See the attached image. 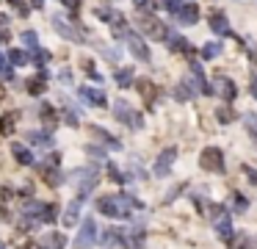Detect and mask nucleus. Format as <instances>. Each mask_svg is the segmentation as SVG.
Masks as SVG:
<instances>
[{
  "label": "nucleus",
  "mask_w": 257,
  "mask_h": 249,
  "mask_svg": "<svg viewBox=\"0 0 257 249\" xmlns=\"http://www.w3.org/2000/svg\"><path fill=\"white\" fill-rule=\"evenodd\" d=\"M161 3H163V6H169V3H172V0H161Z\"/></svg>",
  "instance_id": "54"
},
{
  "label": "nucleus",
  "mask_w": 257,
  "mask_h": 249,
  "mask_svg": "<svg viewBox=\"0 0 257 249\" xmlns=\"http://www.w3.org/2000/svg\"><path fill=\"white\" fill-rule=\"evenodd\" d=\"M39 116H42L44 130H47V133H53V128L58 124V114H55L50 106H42V108H39Z\"/></svg>",
  "instance_id": "19"
},
{
  "label": "nucleus",
  "mask_w": 257,
  "mask_h": 249,
  "mask_svg": "<svg viewBox=\"0 0 257 249\" xmlns=\"http://www.w3.org/2000/svg\"><path fill=\"white\" fill-rule=\"evenodd\" d=\"M8 6H11L14 12L19 14V17H28V12H30V8H28V3H19V0H8Z\"/></svg>",
  "instance_id": "40"
},
{
  "label": "nucleus",
  "mask_w": 257,
  "mask_h": 249,
  "mask_svg": "<svg viewBox=\"0 0 257 249\" xmlns=\"http://www.w3.org/2000/svg\"><path fill=\"white\" fill-rule=\"evenodd\" d=\"M136 25H138V30H141L144 36H150V39L163 42V36H166V25L161 22V17H152V14H138Z\"/></svg>",
  "instance_id": "2"
},
{
  "label": "nucleus",
  "mask_w": 257,
  "mask_h": 249,
  "mask_svg": "<svg viewBox=\"0 0 257 249\" xmlns=\"http://www.w3.org/2000/svg\"><path fill=\"white\" fill-rule=\"evenodd\" d=\"M0 25H3V20H0Z\"/></svg>",
  "instance_id": "56"
},
{
  "label": "nucleus",
  "mask_w": 257,
  "mask_h": 249,
  "mask_svg": "<svg viewBox=\"0 0 257 249\" xmlns=\"http://www.w3.org/2000/svg\"><path fill=\"white\" fill-rule=\"evenodd\" d=\"M61 3H64L66 8H72V12H75V8L80 6V0H61Z\"/></svg>",
  "instance_id": "47"
},
{
  "label": "nucleus",
  "mask_w": 257,
  "mask_h": 249,
  "mask_svg": "<svg viewBox=\"0 0 257 249\" xmlns=\"http://www.w3.org/2000/svg\"><path fill=\"white\" fill-rule=\"evenodd\" d=\"M97 210H100L102 216H111V219H114V216H119L116 196H114V194H111V196H100V200H97Z\"/></svg>",
  "instance_id": "15"
},
{
  "label": "nucleus",
  "mask_w": 257,
  "mask_h": 249,
  "mask_svg": "<svg viewBox=\"0 0 257 249\" xmlns=\"http://www.w3.org/2000/svg\"><path fill=\"white\" fill-rule=\"evenodd\" d=\"M91 136H94V138H100L102 144H108L111 150H119V147H122V144L116 142L114 136H108V133H105V128H100V124H94V128H91Z\"/></svg>",
  "instance_id": "22"
},
{
  "label": "nucleus",
  "mask_w": 257,
  "mask_h": 249,
  "mask_svg": "<svg viewBox=\"0 0 257 249\" xmlns=\"http://www.w3.org/2000/svg\"><path fill=\"white\" fill-rule=\"evenodd\" d=\"M44 72L39 78H30V80H25V89H28V94H33V97H39V94H44V89H47V83H44Z\"/></svg>",
  "instance_id": "20"
},
{
  "label": "nucleus",
  "mask_w": 257,
  "mask_h": 249,
  "mask_svg": "<svg viewBox=\"0 0 257 249\" xmlns=\"http://www.w3.org/2000/svg\"><path fill=\"white\" fill-rule=\"evenodd\" d=\"M28 142L36 144V147H44V150L53 147V136H50V133H36V130H30V133H28Z\"/></svg>",
  "instance_id": "27"
},
{
  "label": "nucleus",
  "mask_w": 257,
  "mask_h": 249,
  "mask_svg": "<svg viewBox=\"0 0 257 249\" xmlns=\"http://www.w3.org/2000/svg\"><path fill=\"white\" fill-rule=\"evenodd\" d=\"M58 219V205H42V210H39V222H55Z\"/></svg>",
  "instance_id": "31"
},
{
  "label": "nucleus",
  "mask_w": 257,
  "mask_h": 249,
  "mask_svg": "<svg viewBox=\"0 0 257 249\" xmlns=\"http://www.w3.org/2000/svg\"><path fill=\"white\" fill-rule=\"evenodd\" d=\"M108 172H111V174H108V178H111V180H116V183H125V180H127V178H125V174L119 172V169H116L114 164L108 166Z\"/></svg>",
  "instance_id": "41"
},
{
  "label": "nucleus",
  "mask_w": 257,
  "mask_h": 249,
  "mask_svg": "<svg viewBox=\"0 0 257 249\" xmlns=\"http://www.w3.org/2000/svg\"><path fill=\"white\" fill-rule=\"evenodd\" d=\"M8 61H11L14 66H22V64H28V53H25V50H11V53H8Z\"/></svg>",
  "instance_id": "35"
},
{
  "label": "nucleus",
  "mask_w": 257,
  "mask_h": 249,
  "mask_svg": "<svg viewBox=\"0 0 257 249\" xmlns=\"http://www.w3.org/2000/svg\"><path fill=\"white\" fill-rule=\"evenodd\" d=\"M213 94H219L224 102H233L238 89H235V83L230 78H216V86H213Z\"/></svg>",
  "instance_id": "9"
},
{
  "label": "nucleus",
  "mask_w": 257,
  "mask_h": 249,
  "mask_svg": "<svg viewBox=\"0 0 257 249\" xmlns=\"http://www.w3.org/2000/svg\"><path fill=\"white\" fill-rule=\"evenodd\" d=\"M246 205H249V202H246V196H244V194H238V196H235V210H238V214H244V210H246Z\"/></svg>",
  "instance_id": "42"
},
{
  "label": "nucleus",
  "mask_w": 257,
  "mask_h": 249,
  "mask_svg": "<svg viewBox=\"0 0 257 249\" xmlns=\"http://www.w3.org/2000/svg\"><path fill=\"white\" fill-rule=\"evenodd\" d=\"M64 119H66V122L72 124V128H75V124H78V116H75V114H72V111H66V114H64Z\"/></svg>",
  "instance_id": "46"
},
{
  "label": "nucleus",
  "mask_w": 257,
  "mask_h": 249,
  "mask_svg": "<svg viewBox=\"0 0 257 249\" xmlns=\"http://www.w3.org/2000/svg\"><path fill=\"white\" fill-rule=\"evenodd\" d=\"M80 202H83V200H75V202H69V205H66V214H64V224L66 227H72L75 222L80 219Z\"/></svg>",
  "instance_id": "24"
},
{
  "label": "nucleus",
  "mask_w": 257,
  "mask_h": 249,
  "mask_svg": "<svg viewBox=\"0 0 257 249\" xmlns=\"http://www.w3.org/2000/svg\"><path fill=\"white\" fill-rule=\"evenodd\" d=\"M86 155H89L91 160H105V150L94 147V144H89V147H86Z\"/></svg>",
  "instance_id": "38"
},
{
  "label": "nucleus",
  "mask_w": 257,
  "mask_h": 249,
  "mask_svg": "<svg viewBox=\"0 0 257 249\" xmlns=\"http://www.w3.org/2000/svg\"><path fill=\"white\" fill-rule=\"evenodd\" d=\"M42 246L44 249H64L66 246V238L61 236V232H50V236L42 238Z\"/></svg>",
  "instance_id": "26"
},
{
  "label": "nucleus",
  "mask_w": 257,
  "mask_h": 249,
  "mask_svg": "<svg viewBox=\"0 0 257 249\" xmlns=\"http://www.w3.org/2000/svg\"><path fill=\"white\" fill-rule=\"evenodd\" d=\"M114 116H116V122H122L125 128H130V130H141V128H144V116L130 106V102H125V100H116Z\"/></svg>",
  "instance_id": "1"
},
{
  "label": "nucleus",
  "mask_w": 257,
  "mask_h": 249,
  "mask_svg": "<svg viewBox=\"0 0 257 249\" xmlns=\"http://www.w3.org/2000/svg\"><path fill=\"white\" fill-rule=\"evenodd\" d=\"M244 124H246V130H249V136L257 142V114H246V116H244Z\"/></svg>",
  "instance_id": "34"
},
{
  "label": "nucleus",
  "mask_w": 257,
  "mask_h": 249,
  "mask_svg": "<svg viewBox=\"0 0 257 249\" xmlns=\"http://www.w3.org/2000/svg\"><path fill=\"white\" fill-rule=\"evenodd\" d=\"M36 224H39V219H22V222H19V227H22V230H33Z\"/></svg>",
  "instance_id": "44"
},
{
  "label": "nucleus",
  "mask_w": 257,
  "mask_h": 249,
  "mask_svg": "<svg viewBox=\"0 0 257 249\" xmlns=\"http://www.w3.org/2000/svg\"><path fill=\"white\" fill-rule=\"evenodd\" d=\"M94 14H97V17L102 20V22H111V20L116 17V14L111 12V8H108V6H97V8H94Z\"/></svg>",
  "instance_id": "39"
},
{
  "label": "nucleus",
  "mask_w": 257,
  "mask_h": 249,
  "mask_svg": "<svg viewBox=\"0 0 257 249\" xmlns=\"http://www.w3.org/2000/svg\"><path fill=\"white\" fill-rule=\"evenodd\" d=\"M133 83H136V89H138V94H141L144 106H147V108L155 106V97H158V86H155V83L147 80V78H138V80H133Z\"/></svg>",
  "instance_id": "8"
},
{
  "label": "nucleus",
  "mask_w": 257,
  "mask_h": 249,
  "mask_svg": "<svg viewBox=\"0 0 257 249\" xmlns=\"http://www.w3.org/2000/svg\"><path fill=\"white\" fill-rule=\"evenodd\" d=\"M50 25H53L55 30H58L64 39H69V42H75V44H83V30L78 28V25H72V22H66L61 14H50Z\"/></svg>",
  "instance_id": "4"
},
{
  "label": "nucleus",
  "mask_w": 257,
  "mask_h": 249,
  "mask_svg": "<svg viewBox=\"0 0 257 249\" xmlns=\"http://www.w3.org/2000/svg\"><path fill=\"white\" fill-rule=\"evenodd\" d=\"M133 80H136V72H133L130 66H125V70H119V72H116V86H122V89L133 86Z\"/></svg>",
  "instance_id": "28"
},
{
  "label": "nucleus",
  "mask_w": 257,
  "mask_h": 249,
  "mask_svg": "<svg viewBox=\"0 0 257 249\" xmlns=\"http://www.w3.org/2000/svg\"><path fill=\"white\" fill-rule=\"evenodd\" d=\"M94 238H97V224L94 219H86L78 232V246H89V244H94Z\"/></svg>",
  "instance_id": "13"
},
{
  "label": "nucleus",
  "mask_w": 257,
  "mask_h": 249,
  "mask_svg": "<svg viewBox=\"0 0 257 249\" xmlns=\"http://www.w3.org/2000/svg\"><path fill=\"white\" fill-rule=\"evenodd\" d=\"M180 191H183V186H174V188H172V191H169V196H166V202H172V200H174V196H177V194H180Z\"/></svg>",
  "instance_id": "48"
},
{
  "label": "nucleus",
  "mask_w": 257,
  "mask_h": 249,
  "mask_svg": "<svg viewBox=\"0 0 257 249\" xmlns=\"http://www.w3.org/2000/svg\"><path fill=\"white\" fill-rule=\"evenodd\" d=\"M210 222H213L216 232H219V238H222L224 244L230 241V236H233V222H230V214L224 205H213V210H210Z\"/></svg>",
  "instance_id": "3"
},
{
  "label": "nucleus",
  "mask_w": 257,
  "mask_h": 249,
  "mask_svg": "<svg viewBox=\"0 0 257 249\" xmlns=\"http://www.w3.org/2000/svg\"><path fill=\"white\" fill-rule=\"evenodd\" d=\"M11 155H14V160H17V164H22V166L33 164V152H30L25 144H11Z\"/></svg>",
  "instance_id": "18"
},
{
  "label": "nucleus",
  "mask_w": 257,
  "mask_h": 249,
  "mask_svg": "<svg viewBox=\"0 0 257 249\" xmlns=\"http://www.w3.org/2000/svg\"><path fill=\"white\" fill-rule=\"evenodd\" d=\"M174 14H177V22H180V25H186V28H188V25H197V22H199V8L194 6V3H186V6H180Z\"/></svg>",
  "instance_id": "12"
},
{
  "label": "nucleus",
  "mask_w": 257,
  "mask_h": 249,
  "mask_svg": "<svg viewBox=\"0 0 257 249\" xmlns=\"http://www.w3.org/2000/svg\"><path fill=\"white\" fill-rule=\"evenodd\" d=\"M72 180L78 183V200H86L91 194V188L97 186V169H75Z\"/></svg>",
  "instance_id": "5"
},
{
  "label": "nucleus",
  "mask_w": 257,
  "mask_h": 249,
  "mask_svg": "<svg viewBox=\"0 0 257 249\" xmlns=\"http://www.w3.org/2000/svg\"><path fill=\"white\" fill-rule=\"evenodd\" d=\"M249 92H252V97H255V100H257V75L252 78V83H249Z\"/></svg>",
  "instance_id": "49"
},
{
  "label": "nucleus",
  "mask_w": 257,
  "mask_h": 249,
  "mask_svg": "<svg viewBox=\"0 0 257 249\" xmlns=\"http://www.w3.org/2000/svg\"><path fill=\"white\" fill-rule=\"evenodd\" d=\"M116 196V205H119V216L125 219L130 210H141V202L136 200V196H130V194H114Z\"/></svg>",
  "instance_id": "14"
},
{
  "label": "nucleus",
  "mask_w": 257,
  "mask_h": 249,
  "mask_svg": "<svg viewBox=\"0 0 257 249\" xmlns=\"http://www.w3.org/2000/svg\"><path fill=\"white\" fill-rule=\"evenodd\" d=\"M208 22H210V28H213V34H219V36L230 34V20H227V14H224V12H213Z\"/></svg>",
  "instance_id": "16"
},
{
  "label": "nucleus",
  "mask_w": 257,
  "mask_h": 249,
  "mask_svg": "<svg viewBox=\"0 0 257 249\" xmlns=\"http://www.w3.org/2000/svg\"><path fill=\"white\" fill-rule=\"evenodd\" d=\"M0 249H6V246H3V244H0Z\"/></svg>",
  "instance_id": "55"
},
{
  "label": "nucleus",
  "mask_w": 257,
  "mask_h": 249,
  "mask_svg": "<svg viewBox=\"0 0 257 249\" xmlns=\"http://www.w3.org/2000/svg\"><path fill=\"white\" fill-rule=\"evenodd\" d=\"M219 53H222V44H219V42H210V44L202 48V58H216Z\"/></svg>",
  "instance_id": "36"
},
{
  "label": "nucleus",
  "mask_w": 257,
  "mask_h": 249,
  "mask_svg": "<svg viewBox=\"0 0 257 249\" xmlns=\"http://www.w3.org/2000/svg\"><path fill=\"white\" fill-rule=\"evenodd\" d=\"M111 34H114V39H125V36L130 34V28H127L122 14H116V20H111Z\"/></svg>",
  "instance_id": "25"
},
{
  "label": "nucleus",
  "mask_w": 257,
  "mask_h": 249,
  "mask_svg": "<svg viewBox=\"0 0 257 249\" xmlns=\"http://www.w3.org/2000/svg\"><path fill=\"white\" fill-rule=\"evenodd\" d=\"M17 119H19V111L3 114V116H0V133H3V136H11L14 128H17Z\"/></svg>",
  "instance_id": "17"
},
{
  "label": "nucleus",
  "mask_w": 257,
  "mask_h": 249,
  "mask_svg": "<svg viewBox=\"0 0 257 249\" xmlns=\"http://www.w3.org/2000/svg\"><path fill=\"white\" fill-rule=\"evenodd\" d=\"M80 97H83L89 106H94V108H105L108 106V97H105V92H100V89H91V86H80Z\"/></svg>",
  "instance_id": "11"
},
{
  "label": "nucleus",
  "mask_w": 257,
  "mask_h": 249,
  "mask_svg": "<svg viewBox=\"0 0 257 249\" xmlns=\"http://www.w3.org/2000/svg\"><path fill=\"white\" fill-rule=\"evenodd\" d=\"M0 72H8V64H6V56H0Z\"/></svg>",
  "instance_id": "50"
},
{
  "label": "nucleus",
  "mask_w": 257,
  "mask_h": 249,
  "mask_svg": "<svg viewBox=\"0 0 257 249\" xmlns=\"http://www.w3.org/2000/svg\"><path fill=\"white\" fill-rule=\"evenodd\" d=\"M194 94H197V92H194V89H191V86H188L186 80H183V83H180V86H177V89H174V97H177V100H191Z\"/></svg>",
  "instance_id": "32"
},
{
  "label": "nucleus",
  "mask_w": 257,
  "mask_h": 249,
  "mask_svg": "<svg viewBox=\"0 0 257 249\" xmlns=\"http://www.w3.org/2000/svg\"><path fill=\"white\" fill-rule=\"evenodd\" d=\"M42 180H44L47 186H53V188H55V186L64 183V174H61L55 166H44V169H42Z\"/></svg>",
  "instance_id": "21"
},
{
  "label": "nucleus",
  "mask_w": 257,
  "mask_h": 249,
  "mask_svg": "<svg viewBox=\"0 0 257 249\" xmlns=\"http://www.w3.org/2000/svg\"><path fill=\"white\" fill-rule=\"evenodd\" d=\"M8 196H11V188H6V186H0V205H3V202H6Z\"/></svg>",
  "instance_id": "45"
},
{
  "label": "nucleus",
  "mask_w": 257,
  "mask_h": 249,
  "mask_svg": "<svg viewBox=\"0 0 257 249\" xmlns=\"http://www.w3.org/2000/svg\"><path fill=\"white\" fill-rule=\"evenodd\" d=\"M244 172H246V178H249V183L257 186V169H252V166H244Z\"/></svg>",
  "instance_id": "43"
},
{
  "label": "nucleus",
  "mask_w": 257,
  "mask_h": 249,
  "mask_svg": "<svg viewBox=\"0 0 257 249\" xmlns=\"http://www.w3.org/2000/svg\"><path fill=\"white\" fill-rule=\"evenodd\" d=\"M235 116H238V114H235V108H233V106H219V108H216V119H219L222 124L233 122Z\"/></svg>",
  "instance_id": "29"
},
{
  "label": "nucleus",
  "mask_w": 257,
  "mask_h": 249,
  "mask_svg": "<svg viewBox=\"0 0 257 249\" xmlns=\"http://www.w3.org/2000/svg\"><path fill=\"white\" fill-rule=\"evenodd\" d=\"M125 39H127V48H130V53L136 56L138 61H150V58H152V56H150V48H147V42H144V39H138V36H133V34H127Z\"/></svg>",
  "instance_id": "10"
},
{
  "label": "nucleus",
  "mask_w": 257,
  "mask_h": 249,
  "mask_svg": "<svg viewBox=\"0 0 257 249\" xmlns=\"http://www.w3.org/2000/svg\"><path fill=\"white\" fill-rule=\"evenodd\" d=\"M199 164L205 172H224V152L219 147H208L199 155Z\"/></svg>",
  "instance_id": "6"
},
{
  "label": "nucleus",
  "mask_w": 257,
  "mask_h": 249,
  "mask_svg": "<svg viewBox=\"0 0 257 249\" xmlns=\"http://www.w3.org/2000/svg\"><path fill=\"white\" fill-rule=\"evenodd\" d=\"M227 246H230V249H252V238H249V232H235V236H230Z\"/></svg>",
  "instance_id": "23"
},
{
  "label": "nucleus",
  "mask_w": 257,
  "mask_h": 249,
  "mask_svg": "<svg viewBox=\"0 0 257 249\" xmlns=\"http://www.w3.org/2000/svg\"><path fill=\"white\" fill-rule=\"evenodd\" d=\"M28 61H30V64H36V66H44L50 61V53H47V50H42V48H36V50H30Z\"/></svg>",
  "instance_id": "30"
},
{
  "label": "nucleus",
  "mask_w": 257,
  "mask_h": 249,
  "mask_svg": "<svg viewBox=\"0 0 257 249\" xmlns=\"http://www.w3.org/2000/svg\"><path fill=\"white\" fill-rule=\"evenodd\" d=\"M6 100V86H0V102Z\"/></svg>",
  "instance_id": "52"
},
{
  "label": "nucleus",
  "mask_w": 257,
  "mask_h": 249,
  "mask_svg": "<svg viewBox=\"0 0 257 249\" xmlns=\"http://www.w3.org/2000/svg\"><path fill=\"white\" fill-rule=\"evenodd\" d=\"M30 6H33V8H42V6H44V0H30Z\"/></svg>",
  "instance_id": "51"
},
{
  "label": "nucleus",
  "mask_w": 257,
  "mask_h": 249,
  "mask_svg": "<svg viewBox=\"0 0 257 249\" xmlns=\"http://www.w3.org/2000/svg\"><path fill=\"white\" fill-rule=\"evenodd\" d=\"M174 160H177V147H166L161 155H158V160H155V174H158V178H166V174L172 172Z\"/></svg>",
  "instance_id": "7"
},
{
  "label": "nucleus",
  "mask_w": 257,
  "mask_h": 249,
  "mask_svg": "<svg viewBox=\"0 0 257 249\" xmlns=\"http://www.w3.org/2000/svg\"><path fill=\"white\" fill-rule=\"evenodd\" d=\"M122 241V232H116V230H105L102 232V246H114V244H119Z\"/></svg>",
  "instance_id": "33"
},
{
  "label": "nucleus",
  "mask_w": 257,
  "mask_h": 249,
  "mask_svg": "<svg viewBox=\"0 0 257 249\" xmlns=\"http://www.w3.org/2000/svg\"><path fill=\"white\" fill-rule=\"evenodd\" d=\"M133 3H136V6H147V0H133Z\"/></svg>",
  "instance_id": "53"
},
{
  "label": "nucleus",
  "mask_w": 257,
  "mask_h": 249,
  "mask_svg": "<svg viewBox=\"0 0 257 249\" xmlns=\"http://www.w3.org/2000/svg\"><path fill=\"white\" fill-rule=\"evenodd\" d=\"M22 42H25V48H28V50H36V48H39V36H36L33 30H25V34H22Z\"/></svg>",
  "instance_id": "37"
},
{
  "label": "nucleus",
  "mask_w": 257,
  "mask_h": 249,
  "mask_svg": "<svg viewBox=\"0 0 257 249\" xmlns=\"http://www.w3.org/2000/svg\"><path fill=\"white\" fill-rule=\"evenodd\" d=\"M0 42H3V39H0Z\"/></svg>",
  "instance_id": "57"
}]
</instances>
